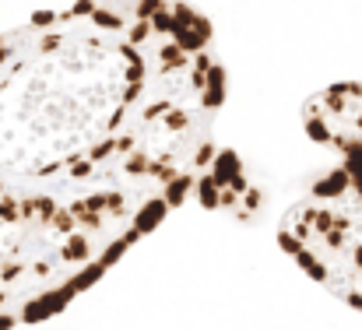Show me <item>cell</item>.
I'll return each instance as SVG.
<instances>
[{"mask_svg":"<svg viewBox=\"0 0 362 330\" xmlns=\"http://www.w3.org/2000/svg\"><path fill=\"white\" fill-rule=\"evenodd\" d=\"M229 95L183 0H64L0 32V201L155 232L183 204L250 221L260 190L215 141Z\"/></svg>","mask_w":362,"mask_h":330,"instance_id":"obj_1","label":"cell"},{"mask_svg":"<svg viewBox=\"0 0 362 330\" xmlns=\"http://www.w3.org/2000/svg\"><path fill=\"white\" fill-rule=\"evenodd\" d=\"M281 249L334 299L362 313V158H338L278 225Z\"/></svg>","mask_w":362,"mask_h":330,"instance_id":"obj_2","label":"cell"},{"mask_svg":"<svg viewBox=\"0 0 362 330\" xmlns=\"http://www.w3.org/2000/svg\"><path fill=\"white\" fill-rule=\"evenodd\" d=\"M303 126L338 158H362V81L331 85L306 99Z\"/></svg>","mask_w":362,"mask_h":330,"instance_id":"obj_3","label":"cell"}]
</instances>
